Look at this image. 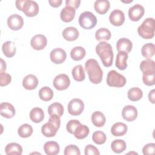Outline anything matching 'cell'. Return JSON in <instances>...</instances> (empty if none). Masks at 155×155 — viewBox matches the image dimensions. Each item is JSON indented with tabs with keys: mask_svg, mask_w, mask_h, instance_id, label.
I'll return each mask as SVG.
<instances>
[{
	"mask_svg": "<svg viewBox=\"0 0 155 155\" xmlns=\"http://www.w3.org/2000/svg\"><path fill=\"white\" fill-rule=\"evenodd\" d=\"M47 111L50 116L57 115L61 117L64 113V107L61 103L54 102L48 106Z\"/></svg>",
	"mask_w": 155,
	"mask_h": 155,
	"instance_id": "cell-31",
	"label": "cell"
},
{
	"mask_svg": "<svg viewBox=\"0 0 155 155\" xmlns=\"http://www.w3.org/2000/svg\"><path fill=\"white\" fill-rule=\"evenodd\" d=\"M44 150L47 155H56L59 153L60 147L56 142L48 141L45 143Z\"/></svg>",
	"mask_w": 155,
	"mask_h": 155,
	"instance_id": "cell-22",
	"label": "cell"
},
{
	"mask_svg": "<svg viewBox=\"0 0 155 155\" xmlns=\"http://www.w3.org/2000/svg\"><path fill=\"white\" fill-rule=\"evenodd\" d=\"M6 70V64L5 62L1 58V68H0V73H4L5 71Z\"/></svg>",
	"mask_w": 155,
	"mask_h": 155,
	"instance_id": "cell-51",
	"label": "cell"
},
{
	"mask_svg": "<svg viewBox=\"0 0 155 155\" xmlns=\"http://www.w3.org/2000/svg\"><path fill=\"white\" fill-rule=\"evenodd\" d=\"M111 36L110 31L106 28H100L95 33V38L97 41H108Z\"/></svg>",
	"mask_w": 155,
	"mask_h": 155,
	"instance_id": "cell-37",
	"label": "cell"
},
{
	"mask_svg": "<svg viewBox=\"0 0 155 155\" xmlns=\"http://www.w3.org/2000/svg\"><path fill=\"white\" fill-rule=\"evenodd\" d=\"M79 24L84 29L94 28L97 24V18L91 12L85 11L82 13L79 17Z\"/></svg>",
	"mask_w": 155,
	"mask_h": 155,
	"instance_id": "cell-5",
	"label": "cell"
},
{
	"mask_svg": "<svg viewBox=\"0 0 155 155\" xmlns=\"http://www.w3.org/2000/svg\"><path fill=\"white\" fill-rule=\"evenodd\" d=\"M154 45L153 43H147L144 44L141 49V53L142 56L146 58H150L153 57L155 53Z\"/></svg>",
	"mask_w": 155,
	"mask_h": 155,
	"instance_id": "cell-38",
	"label": "cell"
},
{
	"mask_svg": "<svg viewBox=\"0 0 155 155\" xmlns=\"http://www.w3.org/2000/svg\"><path fill=\"white\" fill-rule=\"evenodd\" d=\"M65 155H80L81 152L79 147L75 145H69L67 146L64 151Z\"/></svg>",
	"mask_w": 155,
	"mask_h": 155,
	"instance_id": "cell-42",
	"label": "cell"
},
{
	"mask_svg": "<svg viewBox=\"0 0 155 155\" xmlns=\"http://www.w3.org/2000/svg\"><path fill=\"white\" fill-rule=\"evenodd\" d=\"M110 6V2L108 0H96L94 3L95 10L101 15L106 13L108 12Z\"/></svg>",
	"mask_w": 155,
	"mask_h": 155,
	"instance_id": "cell-25",
	"label": "cell"
},
{
	"mask_svg": "<svg viewBox=\"0 0 155 155\" xmlns=\"http://www.w3.org/2000/svg\"><path fill=\"white\" fill-rule=\"evenodd\" d=\"M133 48L131 41L128 39L122 38L119 39L116 43V48L118 51H124L126 53H130Z\"/></svg>",
	"mask_w": 155,
	"mask_h": 155,
	"instance_id": "cell-21",
	"label": "cell"
},
{
	"mask_svg": "<svg viewBox=\"0 0 155 155\" xmlns=\"http://www.w3.org/2000/svg\"><path fill=\"white\" fill-rule=\"evenodd\" d=\"M7 25L10 29L13 30H18L23 27L24 19L21 15L18 14H13L8 16L7 19Z\"/></svg>",
	"mask_w": 155,
	"mask_h": 155,
	"instance_id": "cell-10",
	"label": "cell"
},
{
	"mask_svg": "<svg viewBox=\"0 0 155 155\" xmlns=\"http://www.w3.org/2000/svg\"><path fill=\"white\" fill-rule=\"evenodd\" d=\"M53 84L56 90L59 91L64 90L70 86V80L67 74H60L54 78Z\"/></svg>",
	"mask_w": 155,
	"mask_h": 155,
	"instance_id": "cell-8",
	"label": "cell"
},
{
	"mask_svg": "<svg viewBox=\"0 0 155 155\" xmlns=\"http://www.w3.org/2000/svg\"><path fill=\"white\" fill-rule=\"evenodd\" d=\"M111 150L116 153H120L126 150V142L122 139H116L111 144Z\"/></svg>",
	"mask_w": 155,
	"mask_h": 155,
	"instance_id": "cell-35",
	"label": "cell"
},
{
	"mask_svg": "<svg viewBox=\"0 0 155 155\" xmlns=\"http://www.w3.org/2000/svg\"><path fill=\"white\" fill-rule=\"evenodd\" d=\"M48 2L51 6L53 7H58L61 5L62 1V0H49Z\"/></svg>",
	"mask_w": 155,
	"mask_h": 155,
	"instance_id": "cell-48",
	"label": "cell"
},
{
	"mask_svg": "<svg viewBox=\"0 0 155 155\" xmlns=\"http://www.w3.org/2000/svg\"><path fill=\"white\" fill-rule=\"evenodd\" d=\"M38 84V79L36 76L32 74H29L25 76L22 80V85L28 90H32L36 88Z\"/></svg>",
	"mask_w": 155,
	"mask_h": 155,
	"instance_id": "cell-17",
	"label": "cell"
},
{
	"mask_svg": "<svg viewBox=\"0 0 155 155\" xmlns=\"http://www.w3.org/2000/svg\"><path fill=\"white\" fill-rule=\"evenodd\" d=\"M67 108L68 113L71 115H79L82 113L84 109V102L79 98L73 99L69 102Z\"/></svg>",
	"mask_w": 155,
	"mask_h": 155,
	"instance_id": "cell-7",
	"label": "cell"
},
{
	"mask_svg": "<svg viewBox=\"0 0 155 155\" xmlns=\"http://www.w3.org/2000/svg\"><path fill=\"white\" fill-rule=\"evenodd\" d=\"M122 116L125 120L132 122L137 118V110L133 105H126L122 109Z\"/></svg>",
	"mask_w": 155,
	"mask_h": 155,
	"instance_id": "cell-15",
	"label": "cell"
},
{
	"mask_svg": "<svg viewBox=\"0 0 155 155\" xmlns=\"http://www.w3.org/2000/svg\"><path fill=\"white\" fill-rule=\"evenodd\" d=\"M80 124H81V122L78 120L71 119V120H69L67 122V126H66V128H67V131L68 133H70V134H73L76 128Z\"/></svg>",
	"mask_w": 155,
	"mask_h": 155,
	"instance_id": "cell-43",
	"label": "cell"
},
{
	"mask_svg": "<svg viewBox=\"0 0 155 155\" xmlns=\"http://www.w3.org/2000/svg\"><path fill=\"white\" fill-rule=\"evenodd\" d=\"M127 125L122 122H116L113 125L111 133L114 136H122L127 131Z\"/></svg>",
	"mask_w": 155,
	"mask_h": 155,
	"instance_id": "cell-23",
	"label": "cell"
},
{
	"mask_svg": "<svg viewBox=\"0 0 155 155\" xmlns=\"http://www.w3.org/2000/svg\"><path fill=\"white\" fill-rule=\"evenodd\" d=\"M127 82L126 78L116 70H110L107 77V83L110 87H122Z\"/></svg>",
	"mask_w": 155,
	"mask_h": 155,
	"instance_id": "cell-6",
	"label": "cell"
},
{
	"mask_svg": "<svg viewBox=\"0 0 155 155\" xmlns=\"http://www.w3.org/2000/svg\"><path fill=\"white\" fill-rule=\"evenodd\" d=\"M84 153L85 155H99L100 153L98 149L93 145H88L85 147Z\"/></svg>",
	"mask_w": 155,
	"mask_h": 155,
	"instance_id": "cell-46",
	"label": "cell"
},
{
	"mask_svg": "<svg viewBox=\"0 0 155 155\" xmlns=\"http://www.w3.org/2000/svg\"><path fill=\"white\" fill-rule=\"evenodd\" d=\"M142 153L145 155L154 154L155 153V143H150L145 145L142 148Z\"/></svg>",
	"mask_w": 155,
	"mask_h": 155,
	"instance_id": "cell-45",
	"label": "cell"
},
{
	"mask_svg": "<svg viewBox=\"0 0 155 155\" xmlns=\"http://www.w3.org/2000/svg\"><path fill=\"white\" fill-rule=\"evenodd\" d=\"M39 7L36 2L31 0H25L23 7L22 12L28 17H33L38 15Z\"/></svg>",
	"mask_w": 155,
	"mask_h": 155,
	"instance_id": "cell-9",
	"label": "cell"
},
{
	"mask_svg": "<svg viewBox=\"0 0 155 155\" xmlns=\"http://www.w3.org/2000/svg\"><path fill=\"white\" fill-rule=\"evenodd\" d=\"M2 50L4 54L6 57H13L16 53V47L15 42L10 41H6L2 44Z\"/></svg>",
	"mask_w": 155,
	"mask_h": 155,
	"instance_id": "cell-24",
	"label": "cell"
},
{
	"mask_svg": "<svg viewBox=\"0 0 155 155\" xmlns=\"http://www.w3.org/2000/svg\"><path fill=\"white\" fill-rule=\"evenodd\" d=\"M128 58V53L125 51H118L116 59V67L120 70H124L126 69V68L127 67V61Z\"/></svg>",
	"mask_w": 155,
	"mask_h": 155,
	"instance_id": "cell-19",
	"label": "cell"
},
{
	"mask_svg": "<svg viewBox=\"0 0 155 155\" xmlns=\"http://www.w3.org/2000/svg\"><path fill=\"white\" fill-rule=\"evenodd\" d=\"M85 68L88 73V78L91 82L94 84L101 82L103 76V71L99 66L98 62L96 59H88L85 63Z\"/></svg>",
	"mask_w": 155,
	"mask_h": 155,
	"instance_id": "cell-2",
	"label": "cell"
},
{
	"mask_svg": "<svg viewBox=\"0 0 155 155\" xmlns=\"http://www.w3.org/2000/svg\"><path fill=\"white\" fill-rule=\"evenodd\" d=\"M155 97V90L153 89L148 93V99L152 104L155 103V97Z\"/></svg>",
	"mask_w": 155,
	"mask_h": 155,
	"instance_id": "cell-49",
	"label": "cell"
},
{
	"mask_svg": "<svg viewBox=\"0 0 155 155\" xmlns=\"http://www.w3.org/2000/svg\"><path fill=\"white\" fill-rule=\"evenodd\" d=\"M132 1H133L132 0H130L129 1H122V2H125V3H129V2H131Z\"/></svg>",
	"mask_w": 155,
	"mask_h": 155,
	"instance_id": "cell-52",
	"label": "cell"
},
{
	"mask_svg": "<svg viewBox=\"0 0 155 155\" xmlns=\"http://www.w3.org/2000/svg\"><path fill=\"white\" fill-rule=\"evenodd\" d=\"M5 151L7 155H21L22 153V148L19 144L12 142L6 145Z\"/></svg>",
	"mask_w": 155,
	"mask_h": 155,
	"instance_id": "cell-27",
	"label": "cell"
},
{
	"mask_svg": "<svg viewBox=\"0 0 155 155\" xmlns=\"http://www.w3.org/2000/svg\"><path fill=\"white\" fill-rule=\"evenodd\" d=\"M86 54L85 50L81 46L75 47L70 51V56L74 61H80L82 59Z\"/></svg>",
	"mask_w": 155,
	"mask_h": 155,
	"instance_id": "cell-33",
	"label": "cell"
},
{
	"mask_svg": "<svg viewBox=\"0 0 155 155\" xmlns=\"http://www.w3.org/2000/svg\"><path fill=\"white\" fill-rule=\"evenodd\" d=\"M12 81V76L8 73L5 72L0 73V85L1 87L9 84Z\"/></svg>",
	"mask_w": 155,
	"mask_h": 155,
	"instance_id": "cell-44",
	"label": "cell"
},
{
	"mask_svg": "<svg viewBox=\"0 0 155 155\" xmlns=\"http://www.w3.org/2000/svg\"><path fill=\"white\" fill-rule=\"evenodd\" d=\"M78 30L74 27H66L62 31L63 38L68 41H75L79 37Z\"/></svg>",
	"mask_w": 155,
	"mask_h": 155,
	"instance_id": "cell-20",
	"label": "cell"
},
{
	"mask_svg": "<svg viewBox=\"0 0 155 155\" xmlns=\"http://www.w3.org/2000/svg\"><path fill=\"white\" fill-rule=\"evenodd\" d=\"M92 139L95 143L97 145H102L105 142L107 136L102 131H96L93 133L92 135Z\"/></svg>",
	"mask_w": 155,
	"mask_h": 155,
	"instance_id": "cell-40",
	"label": "cell"
},
{
	"mask_svg": "<svg viewBox=\"0 0 155 155\" xmlns=\"http://www.w3.org/2000/svg\"><path fill=\"white\" fill-rule=\"evenodd\" d=\"M71 74L73 79L76 81L81 82L85 79V71L82 65H78L74 67L72 69Z\"/></svg>",
	"mask_w": 155,
	"mask_h": 155,
	"instance_id": "cell-32",
	"label": "cell"
},
{
	"mask_svg": "<svg viewBox=\"0 0 155 155\" xmlns=\"http://www.w3.org/2000/svg\"><path fill=\"white\" fill-rule=\"evenodd\" d=\"M96 52L100 57L104 66L110 67L113 61V51L111 45L105 41L100 42L96 46Z\"/></svg>",
	"mask_w": 155,
	"mask_h": 155,
	"instance_id": "cell-1",
	"label": "cell"
},
{
	"mask_svg": "<svg viewBox=\"0 0 155 155\" xmlns=\"http://www.w3.org/2000/svg\"><path fill=\"white\" fill-rule=\"evenodd\" d=\"M25 0H17L15 2L16 8L19 10H22V7Z\"/></svg>",
	"mask_w": 155,
	"mask_h": 155,
	"instance_id": "cell-50",
	"label": "cell"
},
{
	"mask_svg": "<svg viewBox=\"0 0 155 155\" xmlns=\"http://www.w3.org/2000/svg\"><path fill=\"white\" fill-rule=\"evenodd\" d=\"M30 118L35 123H39L44 120V113L42 108L35 107L30 112Z\"/></svg>",
	"mask_w": 155,
	"mask_h": 155,
	"instance_id": "cell-26",
	"label": "cell"
},
{
	"mask_svg": "<svg viewBox=\"0 0 155 155\" xmlns=\"http://www.w3.org/2000/svg\"><path fill=\"white\" fill-rule=\"evenodd\" d=\"M33 131V130L32 127L28 124H24L21 125L18 130V133L19 136L23 138L30 137L32 134Z\"/></svg>",
	"mask_w": 155,
	"mask_h": 155,
	"instance_id": "cell-36",
	"label": "cell"
},
{
	"mask_svg": "<svg viewBox=\"0 0 155 155\" xmlns=\"http://www.w3.org/2000/svg\"><path fill=\"white\" fill-rule=\"evenodd\" d=\"M110 23L114 26H120L125 21V15L124 12L119 9L113 10L109 16Z\"/></svg>",
	"mask_w": 155,
	"mask_h": 155,
	"instance_id": "cell-13",
	"label": "cell"
},
{
	"mask_svg": "<svg viewBox=\"0 0 155 155\" xmlns=\"http://www.w3.org/2000/svg\"><path fill=\"white\" fill-rule=\"evenodd\" d=\"M80 3H81L80 0H66L65 6H70L76 9L79 7Z\"/></svg>",
	"mask_w": 155,
	"mask_h": 155,
	"instance_id": "cell-47",
	"label": "cell"
},
{
	"mask_svg": "<svg viewBox=\"0 0 155 155\" xmlns=\"http://www.w3.org/2000/svg\"><path fill=\"white\" fill-rule=\"evenodd\" d=\"M142 81L147 86H151L155 84V72L143 73Z\"/></svg>",
	"mask_w": 155,
	"mask_h": 155,
	"instance_id": "cell-41",
	"label": "cell"
},
{
	"mask_svg": "<svg viewBox=\"0 0 155 155\" xmlns=\"http://www.w3.org/2000/svg\"><path fill=\"white\" fill-rule=\"evenodd\" d=\"M105 117L104 114L99 111H94L91 116V122L97 127H102L105 124Z\"/></svg>",
	"mask_w": 155,
	"mask_h": 155,
	"instance_id": "cell-29",
	"label": "cell"
},
{
	"mask_svg": "<svg viewBox=\"0 0 155 155\" xmlns=\"http://www.w3.org/2000/svg\"><path fill=\"white\" fill-rule=\"evenodd\" d=\"M47 44V38L41 34H38L34 36L30 41L31 47L36 50H41L44 49L46 47Z\"/></svg>",
	"mask_w": 155,
	"mask_h": 155,
	"instance_id": "cell-14",
	"label": "cell"
},
{
	"mask_svg": "<svg viewBox=\"0 0 155 155\" xmlns=\"http://www.w3.org/2000/svg\"><path fill=\"white\" fill-rule=\"evenodd\" d=\"M155 21L153 18H146L137 28V33L143 39H151L154 36Z\"/></svg>",
	"mask_w": 155,
	"mask_h": 155,
	"instance_id": "cell-4",
	"label": "cell"
},
{
	"mask_svg": "<svg viewBox=\"0 0 155 155\" xmlns=\"http://www.w3.org/2000/svg\"><path fill=\"white\" fill-rule=\"evenodd\" d=\"M60 125V117L57 115H51L50 116L48 121L42 126L41 133L45 137H53L58 131Z\"/></svg>",
	"mask_w": 155,
	"mask_h": 155,
	"instance_id": "cell-3",
	"label": "cell"
},
{
	"mask_svg": "<svg viewBox=\"0 0 155 155\" xmlns=\"http://www.w3.org/2000/svg\"><path fill=\"white\" fill-rule=\"evenodd\" d=\"M144 13V7L140 4H137L129 8L128 16L131 21H138L143 16Z\"/></svg>",
	"mask_w": 155,
	"mask_h": 155,
	"instance_id": "cell-11",
	"label": "cell"
},
{
	"mask_svg": "<svg viewBox=\"0 0 155 155\" xmlns=\"http://www.w3.org/2000/svg\"><path fill=\"white\" fill-rule=\"evenodd\" d=\"M15 108L13 105L8 102H2L0 104V114L2 116L10 119L15 114Z\"/></svg>",
	"mask_w": 155,
	"mask_h": 155,
	"instance_id": "cell-16",
	"label": "cell"
},
{
	"mask_svg": "<svg viewBox=\"0 0 155 155\" xmlns=\"http://www.w3.org/2000/svg\"><path fill=\"white\" fill-rule=\"evenodd\" d=\"M39 96L44 101H48L53 97V91L48 87H44L39 91Z\"/></svg>",
	"mask_w": 155,
	"mask_h": 155,
	"instance_id": "cell-39",
	"label": "cell"
},
{
	"mask_svg": "<svg viewBox=\"0 0 155 155\" xmlns=\"http://www.w3.org/2000/svg\"><path fill=\"white\" fill-rule=\"evenodd\" d=\"M140 69L142 71V73L155 72L154 61L150 58L142 61L140 64Z\"/></svg>",
	"mask_w": 155,
	"mask_h": 155,
	"instance_id": "cell-30",
	"label": "cell"
},
{
	"mask_svg": "<svg viewBox=\"0 0 155 155\" xmlns=\"http://www.w3.org/2000/svg\"><path fill=\"white\" fill-rule=\"evenodd\" d=\"M90 133L89 128L85 125L80 124L76 128L73 134L76 138L78 139H83L87 137Z\"/></svg>",
	"mask_w": 155,
	"mask_h": 155,
	"instance_id": "cell-28",
	"label": "cell"
},
{
	"mask_svg": "<svg viewBox=\"0 0 155 155\" xmlns=\"http://www.w3.org/2000/svg\"><path fill=\"white\" fill-rule=\"evenodd\" d=\"M51 61L56 64H59L64 62L67 58L65 51L61 48H56L51 50L50 54Z\"/></svg>",
	"mask_w": 155,
	"mask_h": 155,
	"instance_id": "cell-12",
	"label": "cell"
},
{
	"mask_svg": "<svg viewBox=\"0 0 155 155\" xmlns=\"http://www.w3.org/2000/svg\"><path fill=\"white\" fill-rule=\"evenodd\" d=\"M76 10L70 6H65L62 9L60 13V17L62 21L65 22H71L74 18Z\"/></svg>",
	"mask_w": 155,
	"mask_h": 155,
	"instance_id": "cell-18",
	"label": "cell"
},
{
	"mask_svg": "<svg viewBox=\"0 0 155 155\" xmlns=\"http://www.w3.org/2000/svg\"><path fill=\"white\" fill-rule=\"evenodd\" d=\"M127 96L131 101H137L142 97L143 92L138 87H133L128 91Z\"/></svg>",
	"mask_w": 155,
	"mask_h": 155,
	"instance_id": "cell-34",
	"label": "cell"
}]
</instances>
